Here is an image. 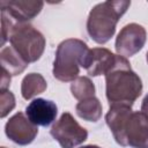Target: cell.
Wrapping results in <instances>:
<instances>
[{
  "mask_svg": "<svg viewBox=\"0 0 148 148\" xmlns=\"http://www.w3.org/2000/svg\"><path fill=\"white\" fill-rule=\"evenodd\" d=\"M105 121L116 142L123 147L148 148V116L130 106H110Z\"/></svg>",
  "mask_w": 148,
  "mask_h": 148,
  "instance_id": "6da1fadb",
  "label": "cell"
},
{
  "mask_svg": "<svg viewBox=\"0 0 148 148\" xmlns=\"http://www.w3.org/2000/svg\"><path fill=\"white\" fill-rule=\"evenodd\" d=\"M142 92V81L131 68L130 61L123 56H117L112 69L105 75V95L110 106H130Z\"/></svg>",
  "mask_w": 148,
  "mask_h": 148,
  "instance_id": "7a4b0ae2",
  "label": "cell"
},
{
  "mask_svg": "<svg viewBox=\"0 0 148 148\" xmlns=\"http://www.w3.org/2000/svg\"><path fill=\"white\" fill-rule=\"evenodd\" d=\"M131 1H104L92 7L87 20V31L94 42L105 44L113 37L120 17L126 13Z\"/></svg>",
  "mask_w": 148,
  "mask_h": 148,
  "instance_id": "3957f363",
  "label": "cell"
},
{
  "mask_svg": "<svg viewBox=\"0 0 148 148\" xmlns=\"http://www.w3.org/2000/svg\"><path fill=\"white\" fill-rule=\"evenodd\" d=\"M88 50L87 44L81 39L62 40L57 47L52 69L53 76L62 82L74 81L80 73V66Z\"/></svg>",
  "mask_w": 148,
  "mask_h": 148,
  "instance_id": "277c9868",
  "label": "cell"
},
{
  "mask_svg": "<svg viewBox=\"0 0 148 148\" xmlns=\"http://www.w3.org/2000/svg\"><path fill=\"white\" fill-rule=\"evenodd\" d=\"M10 46L28 62L40 59L45 50V37L29 23L15 22L9 34Z\"/></svg>",
  "mask_w": 148,
  "mask_h": 148,
  "instance_id": "5b68a950",
  "label": "cell"
},
{
  "mask_svg": "<svg viewBox=\"0 0 148 148\" xmlns=\"http://www.w3.org/2000/svg\"><path fill=\"white\" fill-rule=\"evenodd\" d=\"M52 138L61 148H74L88 138V131L82 127L69 112H64L50 130Z\"/></svg>",
  "mask_w": 148,
  "mask_h": 148,
  "instance_id": "8992f818",
  "label": "cell"
},
{
  "mask_svg": "<svg viewBox=\"0 0 148 148\" xmlns=\"http://www.w3.org/2000/svg\"><path fill=\"white\" fill-rule=\"evenodd\" d=\"M147 39L146 29L138 23L126 24L118 34L114 49L119 56L132 57L142 50Z\"/></svg>",
  "mask_w": 148,
  "mask_h": 148,
  "instance_id": "52a82bcc",
  "label": "cell"
},
{
  "mask_svg": "<svg viewBox=\"0 0 148 148\" xmlns=\"http://www.w3.org/2000/svg\"><path fill=\"white\" fill-rule=\"evenodd\" d=\"M5 133L13 142L20 146H27L37 136L38 127L23 112H17L6 123Z\"/></svg>",
  "mask_w": 148,
  "mask_h": 148,
  "instance_id": "ba28073f",
  "label": "cell"
},
{
  "mask_svg": "<svg viewBox=\"0 0 148 148\" xmlns=\"http://www.w3.org/2000/svg\"><path fill=\"white\" fill-rule=\"evenodd\" d=\"M117 60V54H113L105 47L89 49L83 57L81 66L87 71L90 76L106 75Z\"/></svg>",
  "mask_w": 148,
  "mask_h": 148,
  "instance_id": "9c48e42d",
  "label": "cell"
},
{
  "mask_svg": "<svg viewBox=\"0 0 148 148\" xmlns=\"http://www.w3.org/2000/svg\"><path fill=\"white\" fill-rule=\"evenodd\" d=\"M43 6L44 2L39 0H2L0 2L1 12L20 23H28V21L36 17L43 9Z\"/></svg>",
  "mask_w": 148,
  "mask_h": 148,
  "instance_id": "30bf717a",
  "label": "cell"
},
{
  "mask_svg": "<svg viewBox=\"0 0 148 148\" xmlns=\"http://www.w3.org/2000/svg\"><path fill=\"white\" fill-rule=\"evenodd\" d=\"M58 114V108L54 102L45 98H35L25 108V116L37 126H49Z\"/></svg>",
  "mask_w": 148,
  "mask_h": 148,
  "instance_id": "8fae6325",
  "label": "cell"
},
{
  "mask_svg": "<svg viewBox=\"0 0 148 148\" xmlns=\"http://www.w3.org/2000/svg\"><path fill=\"white\" fill-rule=\"evenodd\" d=\"M0 61H1V69L6 71L10 76L21 74L29 65L12 46H7L1 50Z\"/></svg>",
  "mask_w": 148,
  "mask_h": 148,
  "instance_id": "7c38bea8",
  "label": "cell"
},
{
  "mask_svg": "<svg viewBox=\"0 0 148 148\" xmlns=\"http://www.w3.org/2000/svg\"><path fill=\"white\" fill-rule=\"evenodd\" d=\"M47 83L44 76L39 73L27 74L21 82V95L24 99H31L32 97L44 92L46 90Z\"/></svg>",
  "mask_w": 148,
  "mask_h": 148,
  "instance_id": "4fadbf2b",
  "label": "cell"
},
{
  "mask_svg": "<svg viewBox=\"0 0 148 148\" xmlns=\"http://www.w3.org/2000/svg\"><path fill=\"white\" fill-rule=\"evenodd\" d=\"M76 114L87 121H98L102 117V104L98 98L90 97L80 101L75 106Z\"/></svg>",
  "mask_w": 148,
  "mask_h": 148,
  "instance_id": "5bb4252c",
  "label": "cell"
},
{
  "mask_svg": "<svg viewBox=\"0 0 148 148\" xmlns=\"http://www.w3.org/2000/svg\"><path fill=\"white\" fill-rule=\"evenodd\" d=\"M71 91L76 99L82 101L95 96V86L89 77L77 76L71 83Z\"/></svg>",
  "mask_w": 148,
  "mask_h": 148,
  "instance_id": "9a60e30c",
  "label": "cell"
},
{
  "mask_svg": "<svg viewBox=\"0 0 148 148\" xmlns=\"http://www.w3.org/2000/svg\"><path fill=\"white\" fill-rule=\"evenodd\" d=\"M15 108V96L12 91L0 90V117L5 118Z\"/></svg>",
  "mask_w": 148,
  "mask_h": 148,
  "instance_id": "2e32d148",
  "label": "cell"
},
{
  "mask_svg": "<svg viewBox=\"0 0 148 148\" xmlns=\"http://www.w3.org/2000/svg\"><path fill=\"white\" fill-rule=\"evenodd\" d=\"M14 23L15 21L10 16L1 12V45L2 46L7 40H9V34Z\"/></svg>",
  "mask_w": 148,
  "mask_h": 148,
  "instance_id": "e0dca14e",
  "label": "cell"
},
{
  "mask_svg": "<svg viewBox=\"0 0 148 148\" xmlns=\"http://www.w3.org/2000/svg\"><path fill=\"white\" fill-rule=\"evenodd\" d=\"M9 84H10V75H9V74H8L6 71L1 69L0 90H7V89H8V87H9Z\"/></svg>",
  "mask_w": 148,
  "mask_h": 148,
  "instance_id": "ac0fdd59",
  "label": "cell"
},
{
  "mask_svg": "<svg viewBox=\"0 0 148 148\" xmlns=\"http://www.w3.org/2000/svg\"><path fill=\"white\" fill-rule=\"evenodd\" d=\"M141 111L145 112V113L148 116V94L146 95V97H145L143 101H142V104H141Z\"/></svg>",
  "mask_w": 148,
  "mask_h": 148,
  "instance_id": "d6986e66",
  "label": "cell"
},
{
  "mask_svg": "<svg viewBox=\"0 0 148 148\" xmlns=\"http://www.w3.org/2000/svg\"><path fill=\"white\" fill-rule=\"evenodd\" d=\"M80 148H101L99 146H96V145H87V146H82Z\"/></svg>",
  "mask_w": 148,
  "mask_h": 148,
  "instance_id": "ffe728a7",
  "label": "cell"
},
{
  "mask_svg": "<svg viewBox=\"0 0 148 148\" xmlns=\"http://www.w3.org/2000/svg\"><path fill=\"white\" fill-rule=\"evenodd\" d=\"M146 60H147V62H148V52H147V56H146Z\"/></svg>",
  "mask_w": 148,
  "mask_h": 148,
  "instance_id": "44dd1931",
  "label": "cell"
},
{
  "mask_svg": "<svg viewBox=\"0 0 148 148\" xmlns=\"http://www.w3.org/2000/svg\"><path fill=\"white\" fill-rule=\"evenodd\" d=\"M1 148H6V147H1Z\"/></svg>",
  "mask_w": 148,
  "mask_h": 148,
  "instance_id": "7402d4cb",
  "label": "cell"
}]
</instances>
